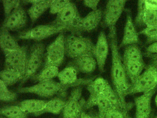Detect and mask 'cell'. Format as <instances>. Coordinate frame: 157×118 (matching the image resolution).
Wrapping results in <instances>:
<instances>
[{
  "label": "cell",
  "mask_w": 157,
  "mask_h": 118,
  "mask_svg": "<svg viewBox=\"0 0 157 118\" xmlns=\"http://www.w3.org/2000/svg\"><path fill=\"white\" fill-rule=\"evenodd\" d=\"M109 29L107 39L112 54L111 78L115 91L121 100L123 105L130 110L133 107L132 103L126 102V94L131 86L128 81L123 59L120 56L115 26Z\"/></svg>",
  "instance_id": "obj_1"
},
{
  "label": "cell",
  "mask_w": 157,
  "mask_h": 118,
  "mask_svg": "<svg viewBox=\"0 0 157 118\" xmlns=\"http://www.w3.org/2000/svg\"><path fill=\"white\" fill-rule=\"evenodd\" d=\"M93 80L92 78H79L75 84L65 85L52 79L39 82L32 86L19 88L17 91L20 93H32L42 97L47 98L53 97L56 95L65 97L68 88L88 85Z\"/></svg>",
  "instance_id": "obj_2"
},
{
  "label": "cell",
  "mask_w": 157,
  "mask_h": 118,
  "mask_svg": "<svg viewBox=\"0 0 157 118\" xmlns=\"http://www.w3.org/2000/svg\"><path fill=\"white\" fill-rule=\"evenodd\" d=\"M66 54L72 59L85 55L94 56L95 45L90 39L71 34L65 37Z\"/></svg>",
  "instance_id": "obj_3"
},
{
  "label": "cell",
  "mask_w": 157,
  "mask_h": 118,
  "mask_svg": "<svg viewBox=\"0 0 157 118\" xmlns=\"http://www.w3.org/2000/svg\"><path fill=\"white\" fill-rule=\"evenodd\" d=\"M157 86V68L150 64L147 65L145 71L131 84L126 96L136 93H145L156 88Z\"/></svg>",
  "instance_id": "obj_4"
},
{
  "label": "cell",
  "mask_w": 157,
  "mask_h": 118,
  "mask_svg": "<svg viewBox=\"0 0 157 118\" xmlns=\"http://www.w3.org/2000/svg\"><path fill=\"white\" fill-rule=\"evenodd\" d=\"M45 45L42 42L33 44L28 54L25 75L21 81V85L36 74L42 65L45 55Z\"/></svg>",
  "instance_id": "obj_5"
},
{
  "label": "cell",
  "mask_w": 157,
  "mask_h": 118,
  "mask_svg": "<svg viewBox=\"0 0 157 118\" xmlns=\"http://www.w3.org/2000/svg\"><path fill=\"white\" fill-rule=\"evenodd\" d=\"M82 85L72 88L70 96L63 110V118H81L84 111L86 100L82 97Z\"/></svg>",
  "instance_id": "obj_6"
},
{
  "label": "cell",
  "mask_w": 157,
  "mask_h": 118,
  "mask_svg": "<svg viewBox=\"0 0 157 118\" xmlns=\"http://www.w3.org/2000/svg\"><path fill=\"white\" fill-rule=\"evenodd\" d=\"M65 37L63 32L59 33L56 39L48 46L45 59L44 67H59L64 61L66 54Z\"/></svg>",
  "instance_id": "obj_7"
},
{
  "label": "cell",
  "mask_w": 157,
  "mask_h": 118,
  "mask_svg": "<svg viewBox=\"0 0 157 118\" xmlns=\"http://www.w3.org/2000/svg\"><path fill=\"white\" fill-rule=\"evenodd\" d=\"M5 55V68L15 70L24 77L28 59V48L21 46L19 49L3 51Z\"/></svg>",
  "instance_id": "obj_8"
},
{
  "label": "cell",
  "mask_w": 157,
  "mask_h": 118,
  "mask_svg": "<svg viewBox=\"0 0 157 118\" xmlns=\"http://www.w3.org/2000/svg\"><path fill=\"white\" fill-rule=\"evenodd\" d=\"M65 27L59 26L50 23L48 25H39L27 31H23L18 35L21 39L41 41L50 36L67 31Z\"/></svg>",
  "instance_id": "obj_9"
},
{
  "label": "cell",
  "mask_w": 157,
  "mask_h": 118,
  "mask_svg": "<svg viewBox=\"0 0 157 118\" xmlns=\"http://www.w3.org/2000/svg\"><path fill=\"white\" fill-rule=\"evenodd\" d=\"M81 18L77 6L70 1L65 8L57 14L56 19L51 23L59 26L65 27L71 32Z\"/></svg>",
  "instance_id": "obj_10"
},
{
  "label": "cell",
  "mask_w": 157,
  "mask_h": 118,
  "mask_svg": "<svg viewBox=\"0 0 157 118\" xmlns=\"http://www.w3.org/2000/svg\"><path fill=\"white\" fill-rule=\"evenodd\" d=\"M126 2L124 0H111L107 2L103 14V26L110 28L115 26L124 11Z\"/></svg>",
  "instance_id": "obj_11"
},
{
  "label": "cell",
  "mask_w": 157,
  "mask_h": 118,
  "mask_svg": "<svg viewBox=\"0 0 157 118\" xmlns=\"http://www.w3.org/2000/svg\"><path fill=\"white\" fill-rule=\"evenodd\" d=\"M103 12L97 9L90 12L86 16L81 17L73 28L71 33L81 35L82 32H90L95 30L101 23Z\"/></svg>",
  "instance_id": "obj_12"
},
{
  "label": "cell",
  "mask_w": 157,
  "mask_h": 118,
  "mask_svg": "<svg viewBox=\"0 0 157 118\" xmlns=\"http://www.w3.org/2000/svg\"><path fill=\"white\" fill-rule=\"evenodd\" d=\"M27 14L23 7L20 5L5 18L1 28L9 31H15L23 28L27 22Z\"/></svg>",
  "instance_id": "obj_13"
},
{
  "label": "cell",
  "mask_w": 157,
  "mask_h": 118,
  "mask_svg": "<svg viewBox=\"0 0 157 118\" xmlns=\"http://www.w3.org/2000/svg\"><path fill=\"white\" fill-rule=\"evenodd\" d=\"M109 42L104 31H101L95 45L94 57L100 73L105 71V66L109 53Z\"/></svg>",
  "instance_id": "obj_14"
},
{
  "label": "cell",
  "mask_w": 157,
  "mask_h": 118,
  "mask_svg": "<svg viewBox=\"0 0 157 118\" xmlns=\"http://www.w3.org/2000/svg\"><path fill=\"white\" fill-rule=\"evenodd\" d=\"M157 88L153 90L143 93L135 98V118H150L151 112V100Z\"/></svg>",
  "instance_id": "obj_15"
},
{
  "label": "cell",
  "mask_w": 157,
  "mask_h": 118,
  "mask_svg": "<svg viewBox=\"0 0 157 118\" xmlns=\"http://www.w3.org/2000/svg\"><path fill=\"white\" fill-rule=\"evenodd\" d=\"M108 82L102 77H99L93 80L87 85V90L90 92V96L86 100L84 110L95 106L96 100L98 96L103 93Z\"/></svg>",
  "instance_id": "obj_16"
},
{
  "label": "cell",
  "mask_w": 157,
  "mask_h": 118,
  "mask_svg": "<svg viewBox=\"0 0 157 118\" xmlns=\"http://www.w3.org/2000/svg\"><path fill=\"white\" fill-rule=\"evenodd\" d=\"M97 61L94 56L85 55L72 59L67 66H71L76 71L83 73H91L96 69Z\"/></svg>",
  "instance_id": "obj_17"
},
{
  "label": "cell",
  "mask_w": 157,
  "mask_h": 118,
  "mask_svg": "<svg viewBox=\"0 0 157 118\" xmlns=\"http://www.w3.org/2000/svg\"><path fill=\"white\" fill-rule=\"evenodd\" d=\"M139 41V33L137 32L130 12H128L123 38L119 48L131 44H137Z\"/></svg>",
  "instance_id": "obj_18"
},
{
  "label": "cell",
  "mask_w": 157,
  "mask_h": 118,
  "mask_svg": "<svg viewBox=\"0 0 157 118\" xmlns=\"http://www.w3.org/2000/svg\"><path fill=\"white\" fill-rule=\"evenodd\" d=\"M128 77L130 79L131 84L134 83L146 68L144 61H123Z\"/></svg>",
  "instance_id": "obj_19"
},
{
  "label": "cell",
  "mask_w": 157,
  "mask_h": 118,
  "mask_svg": "<svg viewBox=\"0 0 157 118\" xmlns=\"http://www.w3.org/2000/svg\"><path fill=\"white\" fill-rule=\"evenodd\" d=\"M67 100L64 99V97L58 96L48 100L46 106L42 111L34 114L35 116H39L44 113H50L54 114H59L63 112Z\"/></svg>",
  "instance_id": "obj_20"
},
{
  "label": "cell",
  "mask_w": 157,
  "mask_h": 118,
  "mask_svg": "<svg viewBox=\"0 0 157 118\" xmlns=\"http://www.w3.org/2000/svg\"><path fill=\"white\" fill-rule=\"evenodd\" d=\"M48 100L38 99H28L23 100L18 106L27 114H35L44 109Z\"/></svg>",
  "instance_id": "obj_21"
},
{
  "label": "cell",
  "mask_w": 157,
  "mask_h": 118,
  "mask_svg": "<svg viewBox=\"0 0 157 118\" xmlns=\"http://www.w3.org/2000/svg\"><path fill=\"white\" fill-rule=\"evenodd\" d=\"M52 2L53 1L51 0H36L35 2L32 4L28 10V14L33 25L48 9L50 8Z\"/></svg>",
  "instance_id": "obj_22"
},
{
  "label": "cell",
  "mask_w": 157,
  "mask_h": 118,
  "mask_svg": "<svg viewBox=\"0 0 157 118\" xmlns=\"http://www.w3.org/2000/svg\"><path fill=\"white\" fill-rule=\"evenodd\" d=\"M0 46L3 52L16 50L21 47L10 31L3 28H1L0 31Z\"/></svg>",
  "instance_id": "obj_23"
},
{
  "label": "cell",
  "mask_w": 157,
  "mask_h": 118,
  "mask_svg": "<svg viewBox=\"0 0 157 118\" xmlns=\"http://www.w3.org/2000/svg\"><path fill=\"white\" fill-rule=\"evenodd\" d=\"M78 73L75 68L71 66H67L59 72L57 77L59 82L63 85H72L78 80L77 77Z\"/></svg>",
  "instance_id": "obj_24"
},
{
  "label": "cell",
  "mask_w": 157,
  "mask_h": 118,
  "mask_svg": "<svg viewBox=\"0 0 157 118\" xmlns=\"http://www.w3.org/2000/svg\"><path fill=\"white\" fill-rule=\"evenodd\" d=\"M0 77L1 80L8 87L13 85L19 81H21L23 78V77L19 72L7 68L1 72Z\"/></svg>",
  "instance_id": "obj_25"
},
{
  "label": "cell",
  "mask_w": 157,
  "mask_h": 118,
  "mask_svg": "<svg viewBox=\"0 0 157 118\" xmlns=\"http://www.w3.org/2000/svg\"><path fill=\"white\" fill-rule=\"evenodd\" d=\"M59 73L58 67L56 66H47L44 67L39 73L36 74L31 79L38 83L52 80L58 76Z\"/></svg>",
  "instance_id": "obj_26"
},
{
  "label": "cell",
  "mask_w": 157,
  "mask_h": 118,
  "mask_svg": "<svg viewBox=\"0 0 157 118\" xmlns=\"http://www.w3.org/2000/svg\"><path fill=\"white\" fill-rule=\"evenodd\" d=\"M103 94L109 100L113 108L119 109L126 110L129 111V110L126 108L123 105L116 92L115 91L114 89L112 88L109 83L106 85V87L104 90Z\"/></svg>",
  "instance_id": "obj_27"
},
{
  "label": "cell",
  "mask_w": 157,
  "mask_h": 118,
  "mask_svg": "<svg viewBox=\"0 0 157 118\" xmlns=\"http://www.w3.org/2000/svg\"><path fill=\"white\" fill-rule=\"evenodd\" d=\"M123 61H142L143 54L136 44L127 46L124 50Z\"/></svg>",
  "instance_id": "obj_28"
},
{
  "label": "cell",
  "mask_w": 157,
  "mask_h": 118,
  "mask_svg": "<svg viewBox=\"0 0 157 118\" xmlns=\"http://www.w3.org/2000/svg\"><path fill=\"white\" fill-rule=\"evenodd\" d=\"M1 114L7 118H28V114L18 105L3 107L1 109Z\"/></svg>",
  "instance_id": "obj_29"
},
{
  "label": "cell",
  "mask_w": 157,
  "mask_h": 118,
  "mask_svg": "<svg viewBox=\"0 0 157 118\" xmlns=\"http://www.w3.org/2000/svg\"><path fill=\"white\" fill-rule=\"evenodd\" d=\"M95 106H97L99 110L98 115L102 118H105L106 112L113 108L109 100L103 93L97 97Z\"/></svg>",
  "instance_id": "obj_30"
},
{
  "label": "cell",
  "mask_w": 157,
  "mask_h": 118,
  "mask_svg": "<svg viewBox=\"0 0 157 118\" xmlns=\"http://www.w3.org/2000/svg\"><path fill=\"white\" fill-rule=\"evenodd\" d=\"M17 94L11 91L2 80H0V100L4 102H12L17 99Z\"/></svg>",
  "instance_id": "obj_31"
},
{
  "label": "cell",
  "mask_w": 157,
  "mask_h": 118,
  "mask_svg": "<svg viewBox=\"0 0 157 118\" xmlns=\"http://www.w3.org/2000/svg\"><path fill=\"white\" fill-rule=\"evenodd\" d=\"M145 12L144 0L138 1L137 12V14L135 20V26L139 27L145 26L144 23Z\"/></svg>",
  "instance_id": "obj_32"
},
{
  "label": "cell",
  "mask_w": 157,
  "mask_h": 118,
  "mask_svg": "<svg viewBox=\"0 0 157 118\" xmlns=\"http://www.w3.org/2000/svg\"><path fill=\"white\" fill-rule=\"evenodd\" d=\"M128 112L126 110L113 108L106 112L105 118H131Z\"/></svg>",
  "instance_id": "obj_33"
},
{
  "label": "cell",
  "mask_w": 157,
  "mask_h": 118,
  "mask_svg": "<svg viewBox=\"0 0 157 118\" xmlns=\"http://www.w3.org/2000/svg\"><path fill=\"white\" fill-rule=\"evenodd\" d=\"M144 23L146 26L157 25V11H150L145 9Z\"/></svg>",
  "instance_id": "obj_34"
},
{
  "label": "cell",
  "mask_w": 157,
  "mask_h": 118,
  "mask_svg": "<svg viewBox=\"0 0 157 118\" xmlns=\"http://www.w3.org/2000/svg\"><path fill=\"white\" fill-rule=\"evenodd\" d=\"M70 2V1H53L51 6H50L49 12L53 14H58L65 8L68 4Z\"/></svg>",
  "instance_id": "obj_35"
},
{
  "label": "cell",
  "mask_w": 157,
  "mask_h": 118,
  "mask_svg": "<svg viewBox=\"0 0 157 118\" xmlns=\"http://www.w3.org/2000/svg\"><path fill=\"white\" fill-rule=\"evenodd\" d=\"M4 14L5 18L8 17L14 9L17 8L21 5L20 1H10V0H2Z\"/></svg>",
  "instance_id": "obj_36"
},
{
  "label": "cell",
  "mask_w": 157,
  "mask_h": 118,
  "mask_svg": "<svg viewBox=\"0 0 157 118\" xmlns=\"http://www.w3.org/2000/svg\"><path fill=\"white\" fill-rule=\"evenodd\" d=\"M139 34L145 35L147 37V40L153 38L157 36V25L146 26L145 29L140 31Z\"/></svg>",
  "instance_id": "obj_37"
},
{
  "label": "cell",
  "mask_w": 157,
  "mask_h": 118,
  "mask_svg": "<svg viewBox=\"0 0 157 118\" xmlns=\"http://www.w3.org/2000/svg\"><path fill=\"white\" fill-rule=\"evenodd\" d=\"M144 6L146 10L157 11V0H144Z\"/></svg>",
  "instance_id": "obj_38"
},
{
  "label": "cell",
  "mask_w": 157,
  "mask_h": 118,
  "mask_svg": "<svg viewBox=\"0 0 157 118\" xmlns=\"http://www.w3.org/2000/svg\"><path fill=\"white\" fill-rule=\"evenodd\" d=\"M100 1H84L83 4L85 6L89 8L92 9V11L96 10L97 9V6L99 4Z\"/></svg>",
  "instance_id": "obj_39"
},
{
  "label": "cell",
  "mask_w": 157,
  "mask_h": 118,
  "mask_svg": "<svg viewBox=\"0 0 157 118\" xmlns=\"http://www.w3.org/2000/svg\"><path fill=\"white\" fill-rule=\"evenodd\" d=\"M146 52L157 54V41L151 43L146 49Z\"/></svg>",
  "instance_id": "obj_40"
},
{
  "label": "cell",
  "mask_w": 157,
  "mask_h": 118,
  "mask_svg": "<svg viewBox=\"0 0 157 118\" xmlns=\"http://www.w3.org/2000/svg\"><path fill=\"white\" fill-rule=\"evenodd\" d=\"M144 55L147 57V58L150 59V64L156 66L157 68V54H151V53H148L146 52L144 53Z\"/></svg>",
  "instance_id": "obj_41"
},
{
  "label": "cell",
  "mask_w": 157,
  "mask_h": 118,
  "mask_svg": "<svg viewBox=\"0 0 157 118\" xmlns=\"http://www.w3.org/2000/svg\"><path fill=\"white\" fill-rule=\"evenodd\" d=\"M81 118H92V117L90 114L86 113L85 111H83L82 114Z\"/></svg>",
  "instance_id": "obj_42"
},
{
  "label": "cell",
  "mask_w": 157,
  "mask_h": 118,
  "mask_svg": "<svg viewBox=\"0 0 157 118\" xmlns=\"http://www.w3.org/2000/svg\"><path fill=\"white\" fill-rule=\"evenodd\" d=\"M156 41H157V36L151 39L147 40V43L148 44L152 43L153 42H156Z\"/></svg>",
  "instance_id": "obj_43"
},
{
  "label": "cell",
  "mask_w": 157,
  "mask_h": 118,
  "mask_svg": "<svg viewBox=\"0 0 157 118\" xmlns=\"http://www.w3.org/2000/svg\"><path fill=\"white\" fill-rule=\"evenodd\" d=\"M155 104H156V106H157V95H156V97H155Z\"/></svg>",
  "instance_id": "obj_44"
},
{
  "label": "cell",
  "mask_w": 157,
  "mask_h": 118,
  "mask_svg": "<svg viewBox=\"0 0 157 118\" xmlns=\"http://www.w3.org/2000/svg\"><path fill=\"white\" fill-rule=\"evenodd\" d=\"M1 118H5V117H3V118H2V117Z\"/></svg>",
  "instance_id": "obj_45"
},
{
  "label": "cell",
  "mask_w": 157,
  "mask_h": 118,
  "mask_svg": "<svg viewBox=\"0 0 157 118\" xmlns=\"http://www.w3.org/2000/svg\"><path fill=\"white\" fill-rule=\"evenodd\" d=\"M157 118V116H156V118Z\"/></svg>",
  "instance_id": "obj_46"
}]
</instances>
